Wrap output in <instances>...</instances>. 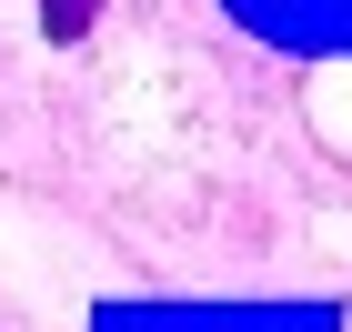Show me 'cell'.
I'll list each match as a JSON object with an SVG mask.
<instances>
[{"label":"cell","instance_id":"cell-1","mask_svg":"<svg viewBox=\"0 0 352 332\" xmlns=\"http://www.w3.org/2000/svg\"><path fill=\"white\" fill-rule=\"evenodd\" d=\"M91 10H101V0H41V30H51V41H81Z\"/></svg>","mask_w":352,"mask_h":332}]
</instances>
